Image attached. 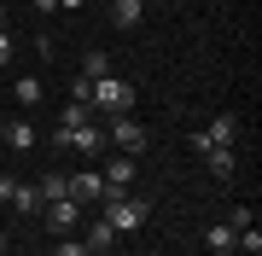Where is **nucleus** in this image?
<instances>
[{
  "mask_svg": "<svg viewBox=\"0 0 262 256\" xmlns=\"http://www.w3.org/2000/svg\"><path fill=\"white\" fill-rule=\"evenodd\" d=\"M99 204H105L111 233H140L146 216H151V204H146V198H128V192H122V198H99Z\"/></svg>",
  "mask_w": 262,
  "mask_h": 256,
  "instance_id": "obj_1",
  "label": "nucleus"
},
{
  "mask_svg": "<svg viewBox=\"0 0 262 256\" xmlns=\"http://www.w3.org/2000/svg\"><path fill=\"white\" fill-rule=\"evenodd\" d=\"M88 105L105 117H122V111H134V82H117V76H99L94 82V94H88Z\"/></svg>",
  "mask_w": 262,
  "mask_h": 256,
  "instance_id": "obj_2",
  "label": "nucleus"
},
{
  "mask_svg": "<svg viewBox=\"0 0 262 256\" xmlns=\"http://www.w3.org/2000/svg\"><path fill=\"white\" fill-rule=\"evenodd\" d=\"M105 146H117V152H140V146H146V123H140V117H134V111H122V117H111V123H105Z\"/></svg>",
  "mask_w": 262,
  "mask_h": 256,
  "instance_id": "obj_3",
  "label": "nucleus"
},
{
  "mask_svg": "<svg viewBox=\"0 0 262 256\" xmlns=\"http://www.w3.org/2000/svg\"><path fill=\"white\" fill-rule=\"evenodd\" d=\"M41 227H47L53 239L76 233V227H82V204H76V198H58V204H47V210H41Z\"/></svg>",
  "mask_w": 262,
  "mask_h": 256,
  "instance_id": "obj_4",
  "label": "nucleus"
},
{
  "mask_svg": "<svg viewBox=\"0 0 262 256\" xmlns=\"http://www.w3.org/2000/svg\"><path fill=\"white\" fill-rule=\"evenodd\" d=\"M99 175H105V198H122V192L134 187V175H140V169H134V157L122 152V157H111V169H99Z\"/></svg>",
  "mask_w": 262,
  "mask_h": 256,
  "instance_id": "obj_5",
  "label": "nucleus"
},
{
  "mask_svg": "<svg viewBox=\"0 0 262 256\" xmlns=\"http://www.w3.org/2000/svg\"><path fill=\"white\" fill-rule=\"evenodd\" d=\"M70 198L82 204V210H88V204H99V198H105V175H99V169H82V175H70Z\"/></svg>",
  "mask_w": 262,
  "mask_h": 256,
  "instance_id": "obj_6",
  "label": "nucleus"
},
{
  "mask_svg": "<svg viewBox=\"0 0 262 256\" xmlns=\"http://www.w3.org/2000/svg\"><path fill=\"white\" fill-rule=\"evenodd\" d=\"M70 152L76 157H105V128H94V123L70 128Z\"/></svg>",
  "mask_w": 262,
  "mask_h": 256,
  "instance_id": "obj_7",
  "label": "nucleus"
},
{
  "mask_svg": "<svg viewBox=\"0 0 262 256\" xmlns=\"http://www.w3.org/2000/svg\"><path fill=\"white\" fill-rule=\"evenodd\" d=\"M0 140H6L12 152H29V146H35V123H24V117H12V123H0Z\"/></svg>",
  "mask_w": 262,
  "mask_h": 256,
  "instance_id": "obj_8",
  "label": "nucleus"
},
{
  "mask_svg": "<svg viewBox=\"0 0 262 256\" xmlns=\"http://www.w3.org/2000/svg\"><path fill=\"white\" fill-rule=\"evenodd\" d=\"M35 198H41V210L58 204V198H70V175H41L35 180Z\"/></svg>",
  "mask_w": 262,
  "mask_h": 256,
  "instance_id": "obj_9",
  "label": "nucleus"
},
{
  "mask_svg": "<svg viewBox=\"0 0 262 256\" xmlns=\"http://www.w3.org/2000/svg\"><path fill=\"white\" fill-rule=\"evenodd\" d=\"M204 163H210V175H215V180H233V169H239L233 146H210V152H204Z\"/></svg>",
  "mask_w": 262,
  "mask_h": 256,
  "instance_id": "obj_10",
  "label": "nucleus"
},
{
  "mask_svg": "<svg viewBox=\"0 0 262 256\" xmlns=\"http://www.w3.org/2000/svg\"><path fill=\"white\" fill-rule=\"evenodd\" d=\"M204 239H210V250H215V256H233V250H239V227H233V221H215Z\"/></svg>",
  "mask_w": 262,
  "mask_h": 256,
  "instance_id": "obj_11",
  "label": "nucleus"
},
{
  "mask_svg": "<svg viewBox=\"0 0 262 256\" xmlns=\"http://www.w3.org/2000/svg\"><path fill=\"white\" fill-rule=\"evenodd\" d=\"M140 18H146L140 0H111V24L117 29H140Z\"/></svg>",
  "mask_w": 262,
  "mask_h": 256,
  "instance_id": "obj_12",
  "label": "nucleus"
},
{
  "mask_svg": "<svg viewBox=\"0 0 262 256\" xmlns=\"http://www.w3.org/2000/svg\"><path fill=\"white\" fill-rule=\"evenodd\" d=\"M82 76H88V82L111 76V53H105V47H88V53H82Z\"/></svg>",
  "mask_w": 262,
  "mask_h": 256,
  "instance_id": "obj_13",
  "label": "nucleus"
},
{
  "mask_svg": "<svg viewBox=\"0 0 262 256\" xmlns=\"http://www.w3.org/2000/svg\"><path fill=\"white\" fill-rule=\"evenodd\" d=\"M204 134H210L215 146H233V140H239V117H233V111H222V117H215V123H210Z\"/></svg>",
  "mask_w": 262,
  "mask_h": 256,
  "instance_id": "obj_14",
  "label": "nucleus"
},
{
  "mask_svg": "<svg viewBox=\"0 0 262 256\" xmlns=\"http://www.w3.org/2000/svg\"><path fill=\"white\" fill-rule=\"evenodd\" d=\"M111 239H117V233H111V221H105V216H99V221H94V227H88V233H82V245H88V250H94V256H99V250H111Z\"/></svg>",
  "mask_w": 262,
  "mask_h": 256,
  "instance_id": "obj_15",
  "label": "nucleus"
},
{
  "mask_svg": "<svg viewBox=\"0 0 262 256\" xmlns=\"http://www.w3.org/2000/svg\"><path fill=\"white\" fill-rule=\"evenodd\" d=\"M18 105H41V82L35 76H18Z\"/></svg>",
  "mask_w": 262,
  "mask_h": 256,
  "instance_id": "obj_16",
  "label": "nucleus"
},
{
  "mask_svg": "<svg viewBox=\"0 0 262 256\" xmlns=\"http://www.w3.org/2000/svg\"><path fill=\"white\" fill-rule=\"evenodd\" d=\"M53 256H94V250H88V245H82L76 233H64V239H58V250H53Z\"/></svg>",
  "mask_w": 262,
  "mask_h": 256,
  "instance_id": "obj_17",
  "label": "nucleus"
},
{
  "mask_svg": "<svg viewBox=\"0 0 262 256\" xmlns=\"http://www.w3.org/2000/svg\"><path fill=\"white\" fill-rule=\"evenodd\" d=\"M12 198H18V180H12V175H0V204H12Z\"/></svg>",
  "mask_w": 262,
  "mask_h": 256,
  "instance_id": "obj_18",
  "label": "nucleus"
},
{
  "mask_svg": "<svg viewBox=\"0 0 262 256\" xmlns=\"http://www.w3.org/2000/svg\"><path fill=\"white\" fill-rule=\"evenodd\" d=\"M0 64H12V29H0Z\"/></svg>",
  "mask_w": 262,
  "mask_h": 256,
  "instance_id": "obj_19",
  "label": "nucleus"
},
{
  "mask_svg": "<svg viewBox=\"0 0 262 256\" xmlns=\"http://www.w3.org/2000/svg\"><path fill=\"white\" fill-rule=\"evenodd\" d=\"M6 250H12V239H6V233H0V256H6Z\"/></svg>",
  "mask_w": 262,
  "mask_h": 256,
  "instance_id": "obj_20",
  "label": "nucleus"
},
{
  "mask_svg": "<svg viewBox=\"0 0 262 256\" xmlns=\"http://www.w3.org/2000/svg\"><path fill=\"white\" fill-rule=\"evenodd\" d=\"M0 29H6V6H0Z\"/></svg>",
  "mask_w": 262,
  "mask_h": 256,
  "instance_id": "obj_21",
  "label": "nucleus"
},
{
  "mask_svg": "<svg viewBox=\"0 0 262 256\" xmlns=\"http://www.w3.org/2000/svg\"><path fill=\"white\" fill-rule=\"evenodd\" d=\"M239 256H262V250H239Z\"/></svg>",
  "mask_w": 262,
  "mask_h": 256,
  "instance_id": "obj_22",
  "label": "nucleus"
},
{
  "mask_svg": "<svg viewBox=\"0 0 262 256\" xmlns=\"http://www.w3.org/2000/svg\"><path fill=\"white\" fill-rule=\"evenodd\" d=\"M140 6H158V0H140Z\"/></svg>",
  "mask_w": 262,
  "mask_h": 256,
  "instance_id": "obj_23",
  "label": "nucleus"
}]
</instances>
